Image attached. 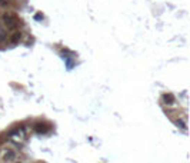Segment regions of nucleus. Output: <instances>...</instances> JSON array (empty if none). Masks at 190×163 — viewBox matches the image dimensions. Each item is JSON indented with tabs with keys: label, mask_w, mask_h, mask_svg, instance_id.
<instances>
[{
	"label": "nucleus",
	"mask_w": 190,
	"mask_h": 163,
	"mask_svg": "<svg viewBox=\"0 0 190 163\" xmlns=\"http://www.w3.org/2000/svg\"><path fill=\"white\" fill-rule=\"evenodd\" d=\"M3 21H4V26H6L7 29H10V30L16 29L17 26H19V21H17V19L13 16V14H10V13L4 14V16H3Z\"/></svg>",
	"instance_id": "obj_1"
},
{
	"label": "nucleus",
	"mask_w": 190,
	"mask_h": 163,
	"mask_svg": "<svg viewBox=\"0 0 190 163\" xmlns=\"http://www.w3.org/2000/svg\"><path fill=\"white\" fill-rule=\"evenodd\" d=\"M6 3H7L6 0H0V6H6Z\"/></svg>",
	"instance_id": "obj_3"
},
{
	"label": "nucleus",
	"mask_w": 190,
	"mask_h": 163,
	"mask_svg": "<svg viewBox=\"0 0 190 163\" xmlns=\"http://www.w3.org/2000/svg\"><path fill=\"white\" fill-rule=\"evenodd\" d=\"M2 159H3L4 162H7V163H13L14 160H16V150L12 149V147H7V149L3 152Z\"/></svg>",
	"instance_id": "obj_2"
}]
</instances>
